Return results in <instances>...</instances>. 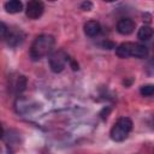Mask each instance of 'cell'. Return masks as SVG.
I'll return each instance as SVG.
<instances>
[{"label": "cell", "mask_w": 154, "mask_h": 154, "mask_svg": "<svg viewBox=\"0 0 154 154\" xmlns=\"http://www.w3.org/2000/svg\"><path fill=\"white\" fill-rule=\"evenodd\" d=\"M54 43H55V40L52 35H48V34L38 35L34 40V42L30 47V57L32 58V60H38V59L51 54L53 51Z\"/></svg>", "instance_id": "obj_1"}, {"label": "cell", "mask_w": 154, "mask_h": 154, "mask_svg": "<svg viewBox=\"0 0 154 154\" xmlns=\"http://www.w3.org/2000/svg\"><path fill=\"white\" fill-rule=\"evenodd\" d=\"M131 130H132V122H131V119L128 118V117H122L112 126L109 136H111V138L113 141L122 142V141L128 138V136H129Z\"/></svg>", "instance_id": "obj_2"}, {"label": "cell", "mask_w": 154, "mask_h": 154, "mask_svg": "<svg viewBox=\"0 0 154 154\" xmlns=\"http://www.w3.org/2000/svg\"><path fill=\"white\" fill-rule=\"evenodd\" d=\"M69 55L64 51H57L49 55V67L54 73H59L65 69L66 63L69 61Z\"/></svg>", "instance_id": "obj_3"}, {"label": "cell", "mask_w": 154, "mask_h": 154, "mask_svg": "<svg viewBox=\"0 0 154 154\" xmlns=\"http://www.w3.org/2000/svg\"><path fill=\"white\" fill-rule=\"evenodd\" d=\"M45 11V5L42 1H38V0H32V1H29L26 4V8H25V14L28 18L30 19H37L42 16Z\"/></svg>", "instance_id": "obj_4"}, {"label": "cell", "mask_w": 154, "mask_h": 154, "mask_svg": "<svg viewBox=\"0 0 154 154\" xmlns=\"http://www.w3.org/2000/svg\"><path fill=\"white\" fill-rule=\"evenodd\" d=\"M136 26V23L131 19V18H122L118 20L117 23V31L120 35H130L131 32H134Z\"/></svg>", "instance_id": "obj_5"}, {"label": "cell", "mask_w": 154, "mask_h": 154, "mask_svg": "<svg viewBox=\"0 0 154 154\" xmlns=\"http://www.w3.org/2000/svg\"><path fill=\"white\" fill-rule=\"evenodd\" d=\"M24 37L25 36H24L23 31H20V30H8L7 36H6L5 40H6L8 46L17 47V46H19L24 41Z\"/></svg>", "instance_id": "obj_6"}, {"label": "cell", "mask_w": 154, "mask_h": 154, "mask_svg": "<svg viewBox=\"0 0 154 154\" xmlns=\"http://www.w3.org/2000/svg\"><path fill=\"white\" fill-rule=\"evenodd\" d=\"M83 29H84V34H85L87 36H89V37H94V36L99 35L100 31H101L100 23L96 22V20H88V22L84 24Z\"/></svg>", "instance_id": "obj_7"}, {"label": "cell", "mask_w": 154, "mask_h": 154, "mask_svg": "<svg viewBox=\"0 0 154 154\" xmlns=\"http://www.w3.org/2000/svg\"><path fill=\"white\" fill-rule=\"evenodd\" d=\"M131 49H132V42H123L118 47H116V54L119 58L125 59L131 57Z\"/></svg>", "instance_id": "obj_8"}, {"label": "cell", "mask_w": 154, "mask_h": 154, "mask_svg": "<svg viewBox=\"0 0 154 154\" xmlns=\"http://www.w3.org/2000/svg\"><path fill=\"white\" fill-rule=\"evenodd\" d=\"M148 55V48L144 45L140 43H132V49H131V57H135L137 59H143Z\"/></svg>", "instance_id": "obj_9"}, {"label": "cell", "mask_w": 154, "mask_h": 154, "mask_svg": "<svg viewBox=\"0 0 154 154\" xmlns=\"http://www.w3.org/2000/svg\"><path fill=\"white\" fill-rule=\"evenodd\" d=\"M4 7H5V11L7 13H12L13 14V13H18V12H20L23 10V4L19 0H10V1L5 2Z\"/></svg>", "instance_id": "obj_10"}, {"label": "cell", "mask_w": 154, "mask_h": 154, "mask_svg": "<svg viewBox=\"0 0 154 154\" xmlns=\"http://www.w3.org/2000/svg\"><path fill=\"white\" fill-rule=\"evenodd\" d=\"M153 36V29L149 26V25H142L140 29H138V32H137V37L141 40V41H148L150 40Z\"/></svg>", "instance_id": "obj_11"}, {"label": "cell", "mask_w": 154, "mask_h": 154, "mask_svg": "<svg viewBox=\"0 0 154 154\" xmlns=\"http://www.w3.org/2000/svg\"><path fill=\"white\" fill-rule=\"evenodd\" d=\"M25 87H26V78H25V76L19 75L14 83V89L17 93H22L23 90H25Z\"/></svg>", "instance_id": "obj_12"}, {"label": "cell", "mask_w": 154, "mask_h": 154, "mask_svg": "<svg viewBox=\"0 0 154 154\" xmlns=\"http://www.w3.org/2000/svg\"><path fill=\"white\" fill-rule=\"evenodd\" d=\"M140 93H141L142 96L150 97V96H153V94H154V85H153V84H146V85H142L141 89H140Z\"/></svg>", "instance_id": "obj_13"}, {"label": "cell", "mask_w": 154, "mask_h": 154, "mask_svg": "<svg viewBox=\"0 0 154 154\" xmlns=\"http://www.w3.org/2000/svg\"><path fill=\"white\" fill-rule=\"evenodd\" d=\"M7 32H8V28H7V25H6L4 22H0V40L6 38Z\"/></svg>", "instance_id": "obj_14"}, {"label": "cell", "mask_w": 154, "mask_h": 154, "mask_svg": "<svg viewBox=\"0 0 154 154\" xmlns=\"http://www.w3.org/2000/svg\"><path fill=\"white\" fill-rule=\"evenodd\" d=\"M81 7H82V10H84V11H90V10L93 8V4H91L90 1H84V2H82Z\"/></svg>", "instance_id": "obj_15"}, {"label": "cell", "mask_w": 154, "mask_h": 154, "mask_svg": "<svg viewBox=\"0 0 154 154\" xmlns=\"http://www.w3.org/2000/svg\"><path fill=\"white\" fill-rule=\"evenodd\" d=\"M102 47H103V48H107V49H112V48H116V45H114L112 41L106 40V41L102 42Z\"/></svg>", "instance_id": "obj_16"}, {"label": "cell", "mask_w": 154, "mask_h": 154, "mask_svg": "<svg viewBox=\"0 0 154 154\" xmlns=\"http://www.w3.org/2000/svg\"><path fill=\"white\" fill-rule=\"evenodd\" d=\"M109 112H111V108L109 107H105L101 112H100V116H101V118L105 120V119H107V117H108V114H109Z\"/></svg>", "instance_id": "obj_17"}, {"label": "cell", "mask_w": 154, "mask_h": 154, "mask_svg": "<svg viewBox=\"0 0 154 154\" xmlns=\"http://www.w3.org/2000/svg\"><path fill=\"white\" fill-rule=\"evenodd\" d=\"M69 61H70V65H71V67H72V70L73 71H77L78 70V64H77V61L76 60H73V59H69Z\"/></svg>", "instance_id": "obj_18"}, {"label": "cell", "mask_w": 154, "mask_h": 154, "mask_svg": "<svg viewBox=\"0 0 154 154\" xmlns=\"http://www.w3.org/2000/svg\"><path fill=\"white\" fill-rule=\"evenodd\" d=\"M1 137H4V129H2V125H1V123H0V138Z\"/></svg>", "instance_id": "obj_19"}]
</instances>
